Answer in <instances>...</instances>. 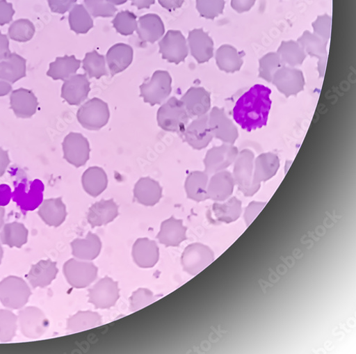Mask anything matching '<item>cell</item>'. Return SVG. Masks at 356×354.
I'll use <instances>...</instances> for the list:
<instances>
[{
	"mask_svg": "<svg viewBox=\"0 0 356 354\" xmlns=\"http://www.w3.org/2000/svg\"><path fill=\"white\" fill-rule=\"evenodd\" d=\"M270 88L256 84L237 100L233 108L234 122L251 132L265 127L272 107Z\"/></svg>",
	"mask_w": 356,
	"mask_h": 354,
	"instance_id": "6da1fadb",
	"label": "cell"
},
{
	"mask_svg": "<svg viewBox=\"0 0 356 354\" xmlns=\"http://www.w3.org/2000/svg\"><path fill=\"white\" fill-rule=\"evenodd\" d=\"M190 117L181 100L170 98L157 113L159 126L168 132L181 134L186 129Z\"/></svg>",
	"mask_w": 356,
	"mask_h": 354,
	"instance_id": "7a4b0ae2",
	"label": "cell"
},
{
	"mask_svg": "<svg viewBox=\"0 0 356 354\" xmlns=\"http://www.w3.org/2000/svg\"><path fill=\"white\" fill-rule=\"evenodd\" d=\"M32 291L22 278L10 276L0 282V302L10 309L23 308L31 298Z\"/></svg>",
	"mask_w": 356,
	"mask_h": 354,
	"instance_id": "3957f363",
	"label": "cell"
},
{
	"mask_svg": "<svg viewBox=\"0 0 356 354\" xmlns=\"http://www.w3.org/2000/svg\"><path fill=\"white\" fill-rule=\"evenodd\" d=\"M254 154L250 150L240 152L234 164L232 176L235 185L245 195L252 196L260 188L253 183Z\"/></svg>",
	"mask_w": 356,
	"mask_h": 354,
	"instance_id": "277c9868",
	"label": "cell"
},
{
	"mask_svg": "<svg viewBox=\"0 0 356 354\" xmlns=\"http://www.w3.org/2000/svg\"><path fill=\"white\" fill-rule=\"evenodd\" d=\"M44 186L40 180L29 182L24 179L15 185L12 198L25 214L40 207L44 200Z\"/></svg>",
	"mask_w": 356,
	"mask_h": 354,
	"instance_id": "5b68a950",
	"label": "cell"
},
{
	"mask_svg": "<svg viewBox=\"0 0 356 354\" xmlns=\"http://www.w3.org/2000/svg\"><path fill=\"white\" fill-rule=\"evenodd\" d=\"M77 120L86 129L97 131L105 127L109 120L108 104L98 98L83 104L77 111Z\"/></svg>",
	"mask_w": 356,
	"mask_h": 354,
	"instance_id": "8992f818",
	"label": "cell"
},
{
	"mask_svg": "<svg viewBox=\"0 0 356 354\" xmlns=\"http://www.w3.org/2000/svg\"><path fill=\"white\" fill-rule=\"evenodd\" d=\"M172 78L165 71H156L152 79L140 86V97L152 106L162 104L172 92Z\"/></svg>",
	"mask_w": 356,
	"mask_h": 354,
	"instance_id": "52a82bcc",
	"label": "cell"
},
{
	"mask_svg": "<svg viewBox=\"0 0 356 354\" xmlns=\"http://www.w3.org/2000/svg\"><path fill=\"white\" fill-rule=\"evenodd\" d=\"M18 326L26 338L36 339L42 337L49 328V321L44 313L36 307H27L18 314Z\"/></svg>",
	"mask_w": 356,
	"mask_h": 354,
	"instance_id": "ba28073f",
	"label": "cell"
},
{
	"mask_svg": "<svg viewBox=\"0 0 356 354\" xmlns=\"http://www.w3.org/2000/svg\"><path fill=\"white\" fill-rule=\"evenodd\" d=\"M63 271L69 284L78 289L90 285L98 274V268L94 264L76 259L68 260L64 265Z\"/></svg>",
	"mask_w": 356,
	"mask_h": 354,
	"instance_id": "9c48e42d",
	"label": "cell"
},
{
	"mask_svg": "<svg viewBox=\"0 0 356 354\" xmlns=\"http://www.w3.org/2000/svg\"><path fill=\"white\" fill-rule=\"evenodd\" d=\"M239 153L234 144L223 143L212 147L207 152L204 159V172L213 175L225 170L234 163Z\"/></svg>",
	"mask_w": 356,
	"mask_h": 354,
	"instance_id": "30bf717a",
	"label": "cell"
},
{
	"mask_svg": "<svg viewBox=\"0 0 356 354\" xmlns=\"http://www.w3.org/2000/svg\"><path fill=\"white\" fill-rule=\"evenodd\" d=\"M272 82L286 98L298 95L304 90L305 86L303 72L288 66L281 67L275 74Z\"/></svg>",
	"mask_w": 356,
	"mask_h": 354,
	"instance_id": "8fae6325",
	"label": "cell"
},
{
	"mask_svg": "<svg viewBox=\"0 0 356 354\" xmlns=\"http://www.w3.org/2000/svg\"><path fill=\"white\" fill-rule=\"evenodd\" d=\"M180 136L193 149H205L214 138L209 126V115L196 118Z\"/></svg>",
	"mask_w": 356,
	"mask_h": 354,
	"instance_id": "7c38bea8",
	"label": "cell"
},
{
	"mask_svg": "<svg viewBox=\"0 0 356 354\" xmlns=\"http://www.w3.org/2000/svg\"><path fill=\"white\" fill-rule=\"evenodd\" d=\"M120 289L118 282L108 277L99 280L88 290L89 303L98 309H109L120 299Z\"/></svg>",
	"mask_w": 356,
	"mask_h": 354,
	"instance_id": "4fadbf2b",
	"label": "cell"
},
{
	"mask_svg": "<svg viewBox=\"0 0 356 354\" xmlns=\"http://www.w3.org/2000/svg\"><path fill=\"white\" fill-rule=\"evenodd\" d=\"M63 146L64 159L75 167H82L88 161L90 145L82 134L70 133L65 138Z\"/></svg>",
	"mask_w": 356,
	"mask_h": 354,
	"instance_id": "5bb4252c",
	"label": "cell"
},
{
	"mask_svg": "<svg viewBox=\"0 0 356 354\" xmlns=\"http://www.w3.org/2000/svg\"><path fill=\"white\" fill-rule=\"evenodd\" d=\"M163 60L176 65L184 62L188 55V47L181 32L170 31L159 42Z\"/></svg>",
	"mask_w": 356,
	"mask_h": 354,
	"instance_id": "9a60e30c",
	"label": "cell"
},
{
	"mask_svg": "<svg viewBox=\"0 0 356 354\" xmlns=\"http://www.w3.org/2000/svg\"><path fill=\"white\" fill-rule=\"evenodd\" d=\"M209 126L213 137L224 143L234 144L239 137L238 129L223 108H213L209 114Z\"/></svg>",
	"mask_w": 356,
	"mask_h": 354,
	"instance_id": "2e32d148",
	"label": "cell"
},
{
	"mask_svg": "<svg viewBox=\"0 0 356 354\" xmlns=\"http://www.w3.org/2000/svg\"><path fill=\"white\" fill-rule=\"evenodd\" d=\"M181 101L190 119L207 114L211 108V94L202 87H191Z\"/></svg>",
	"mask_w": 356,
	"mask_h": 354,
	"instance_id": "e0dca14e",
	"label": "cell"
},
{
	"mask_svg": "<svg viewBox=\"0 0 356 354\" xmlns=\"http://www.w3.org/2000/svg\"><path fill=\"white\" fill-rule=\"evenodd\" d=\"M90 82L86 74H76L67 79L62 88V97L70 105L82 104L90 92Z\"/></svg>",
	"mask_w": 356,
	"mask_h": 354,
	"instance_id": "ac0fdd59",
	"label": "cell"
},
{
	"mask_svg": "<svg viewBox=\"0 0 356 354\" xmlns=\"http://www.w3.org/2000/svg\"><path fill=\"white\" fill-rule=\"evenodd\" d=\"M188 43L191 54L199 64L207 63L213 58V41L202 29H196L190 32Z\"/></svg>",
	"mask_w": 356,
	"mask_h": 354,
	"instance_id": "d6986e66",
	"label": "cell"
},
{
	"mask_svg": "<svg viewBox=\"0 0 356 354\" xmlns=\"http://www.w3.org/2000/svg\"><path fill=\"white\" fill-rule=\"evenodd\" d=\"M298 42L307 54L318 58V72L320 77H323L327 63L328 54L326 47L328 43L309 31H305Z\"/></svg>",
	"mask_w": 356,
	"mask_h": 354,
	"instance_id": "ffe728a7",
	"label": "cell"
},
{
	"mask_svg": "<svg viewBox=\"0 0 356 354\" xmlns=\"http://www.w3.org/2000/svg\"><path fill=\"white\" fill-rule=\"evenodd\" d=\"M280 167V160L277 155L271 152L259 155L254 161V184L261 186L262 183L272 179Z\"/></svg>",
	"mask_w": 356,
	"mask_h": 354,
	"instance_id": "44dd1931",
	"label": "cell"
},
{
	"mask_svg": "<svg viewBox=\"0 0 356 354\" xmlns=\"http://www.w3.org/2000/svg\"><path fill=\"white\" fill-rule=\"evenodd\" d=\"M211 255L209 249L200 244H193L186 248L181 262L185 271L195 275L211 261Z\"/></svg>",
	"mask_w": 356,
	"mask_h": 354,
	"instance_id": "7402d4cb",
	"label": "cell"
},
{
	"mask_svg": "<svg viewBox=\"0 0 356 354\" xmlns=\"http://www.w3.org/2000/svg\"><path fill=\"white\" fill-rule=\"evenodd\" d=\"M186 232L182 220L171 217L162 223L157 239L166 247H178L187 239Z\"/></svg>",
	"mask_w": 356,
	"mask_h": 354,
	"instance_id": "603a6c76",
	"label": "cell"
},
{
	"mask_svg": "<svg viewBox=\"0 0 356 354\" xmlns=\"http://www.w3.org/2000/svg\"><path fill=\"white\" fill-rule=\"evenodd\" d=\"M132 255L141 268H152L159 259V248L155 241L140 239L134 245Z\"/></svg>",
	"mask_w": 356,
	"mask_h": 354,
	"instance_id": "cb8c5ba5",
	"label": "cell"
},
{
	"mask_svg": "<svg viewBox=\"0 0 356 354\" xmlns=\"http://www.w3.org/2000/svg\"><path fill=\"white\" fill-rule=\"evenodd\" d=\"M58 271L55 262L41 260L33 265L26 277L34 289L45 288L56 279Z\"/></svg>",
	"mask_w": 356,
	"mask_h": 354,
	"instance_id": "d4e9b609",
	"label": "cell"
},
{
	"mask_svg": "<svg viewBox=\"0 0 356 354\" xmlns=\"http://www.w3.org/2000/svg\"><path fill=\"white\" fill-rule=\"evenodd\" d=\"M136 32L143 42L154 43L164 35L165 26L159 15L148 14L139 18Z\"/></svg>",
	"mask_w": 356,
	"mask_h": 354,
	"instance_id": "484cf974",
	"label": "cell"
},
{
	"mask_svg": "<svg viewBox=\"0 0 356 354\" xmlns=\"http://www.w3.org/2000/svg\"><path fill=\"white\" fill-rule=\"evenodd\" d=\"M118 216V206L113 199L102 200L89 209L87 220L92 227L106 225Z\"/></svg>",
	"mask_w": 356,
	"mask_h": 354,
	"instance_id": "4316f807",
	"label": "cell"
},
{
	"mask_svg": "<svg viewBox=\"0 0 356 354\" xmlns=\"http://www.w3.org/2000/svg\"><path fill=\"white\" fill-rule=\"evenodd\" d=\"M235 186L232 172L222 170L213 174L207 186L209 198L216 201H223L232 193Z\"/></svg>",
	"mask_w": 356,
	"mask_h": 354,
	"instance_id": "83f0119b",
	"label": "cell"
},
{
	"mask_svg": "<svg viewBox=\"0 0 356 354\" xmlns=\"http://www.w3.org/2000/svg\"><path fill=\"white\" fill-rule=\"evenodd\" d=\"M11 108L19 118H31L37 111L39 104L35 94L25 88H19L10 96Z\"/></svg>",
	"mask_w": 356,
	"mask_h": 354,
	"instance_id": "f1b7e54d",
	"label": "cell"
},
{
	"mask_svg": "<svg viewBox=\"0 0 356 354\" xmlns=\"http://www.w3.org/2000/svg\"><path fill=\"white\" fill-rule=\"evenodd\" d=\"M134 51L125 44H117L110 48L106 54L108 66L111 75L121 73L132 63Z\"/></svg>",
	"mask_w": 356,
	"mask_h": 354,
	"instance_id": "f546056e",
	"label": "cell"
},
{
	"mask_svg": "<svg viewBox=\"0 0 356 354\" xmlns=\"http://www.w3.org/2000/svg\"><path fill=\"white\" fill-rule=\"evenodd\" d=\"M38 214L47 225L56 227L60 226L67 216L66 205L62 198L43 200Z\"/></svg>",
	"mask_w": 356,
	"mask_h": 354,
	"instance_id": "4dcf8cb0",
	"label": "cell"
},
{
	"mask_svg": "<svg viewBox=\"0 0 356 354\" xmlns=\"http://www.w3.org/2000/svg\"><path fill=\"white\" fill-rule=\"evenodd\" d=\"M163 188L159 183L145 177L141 178L134 190V199L145 206H154L162 198Z\"/></svg>",
	"mask_w": 356,
	"mask_h": 354,
	"instance_id": "1f68e13d",
	"label": "cell"
},
{
	"mask_svg": "<svg viewBox=\"0 0 356 354\" xmlns=\"http://www.w3.org/2000/svg\"><path fill=\"white\" fill-rule=\"evenodd\" d=\"M72 255L78 259L91 261L100 254L102 241L97 234L88 232L84 239H76L71 244Z\"/></svg>",
	"mask_w": 356,
	"mask_h": 354,
	"instance_id": "d6a6232c",
	"label": "cell"
},
{
	"mask_svg": "<svg viewBox=\"0 0 356 354\" xmlns=\"http://www.w3.org/2000/svg\"><path fill=\"white\" fill-rule=\"evenodd\" d=\"M244 56V53L239 52L234 47L225 45L217 50L216 63L221 71L234 73L241 70L243 65Z\"/></svg>",
	"mask_w": 356,
	"mask_h": 354,
	"instance_id": "836d02e7",
	"label": "cell"
},
{
	"mask_svg": "<svg viewBox=\"0 0 356 354\" xmlns=\"http://www.w3.org/2000/svg\"><path fill=\"white\" fill-rule=\"evenodd\" d=\"M82 186L88 195L98 197L108 186V177L105 170L97 166L88 168L82 175Z\"/></svg>",
	"mask_w": 356,
	"mask_h": 354,
	"instance_id": "e575fe53",
	"label": "cell"
},
{
	"mask_svg": "<svg viewBox=\"0 0 356 354\" xmlns=\"http://www.w3.org/2000/svg\"><path fill=\"white\" fill-rule=\"evenodd\" d=\"M209 175L202 171H193L187 177L185 188L188 198L197 202L209 199L207 186Z\"/></svg>",
	"mask_w": 356,
	"mask_h": 354,
	"instance_id": "d590c367",
	"label": "cell"
},
{
	"mask_svg": "<svg viewBox=\"0 0 356 354\" xmlns=\"http://www.w3.org/2000/svg\"><path fill=\"white\" fill-rule=\"evenodd\" d=\"M26 76V61L13 53L0 63V79L14 83Z\"/></svg>",
	"mask_w": 356,
	"mask_h": 354,
	"instance_id": "8d00e7d4",
	"label": "cell"
},
{
	"mask_svg": "<svg viewBox=\"0 0 356 354\" xmlns=\"http://www.w3.org/2000/svg\"><path fill=\"white\" fill-rule=\"evenodd\" d=\"M81 65V61L74 56L58 57L54 63L49 65L47 76L54 80L66 81L74 75Z\"/></svg>",
	"mask_w": 356,
	"mask_h": 354,
	"instance_id": "74e56055",
	"label": "cell"
},
{
	"mask_svg": "<svg viewBox=\"0 0 356 354\" xmlns=\"http://www.w3.org/2000/svg\"><path fill=\"white\" fill-rule=\"evenodd\" d=\"M29 231L20 223L4 225L0 232V242L10 248H20L28 241Z\"/></svg>",
	"mask_w": 356,
	"mask_h": 354,
	"instance_id": "f35d334b",
	"label": "cell"
},
{
	"mask_svg": "<svg viewBox=\"0 0 356 354\" xmlns=\"http://www.w3.org/2000/svg\"><path fill=\"white\" fill-rule=\"evenodd\" d=\"M102 316L91 311L79 312L67 320V330L81 332L98 328L102 325Z\"/></svg>",
	"mask_w": 356,
	"mask_h": 354,
	"instance_id": "ab89813d",
	"label": "cell"
},
{
	"mask_svg": "<svg viewBox=\"0 0 356 354\" xmlns=\"http://www.w3.org/2000/svg\"><path fill=\"white\" fill-rule=\"evenodd\" d=\"M284 66L295 67L303 64L307 54L298 42L283 41L277 52Z\"/></svg>",
	"mask_w": 356,
	"mask_h": 354,
	"instance_id": "60d3db41",
	"label": "cell"
},
{
	"mask_svg": "<svg viewBox=\"0 0 356 354\" xmlns=\"http://www.w3.org/2000/svg\"><path fill=\"white\" fill-rule=\"evenodd\" d=\"M69 22L72 31L76 34H86L94 26L91 15L83 5H76L72 8Z\"/></svg>",
	"mask_w": 356,
	"mask_h": 354,
	"instance_id": "b9f144b4",
	"label": "cell"
},
{
	"mask_svg": "<svg viewBox=\"0 0 356 354\" xmlns=\"http://www.w3.org/2000/svg\"><path fill=\"white\" fill-rule=\"evenodd\" d=\"M83 69L89 78L100 79L108 75L105 57L97 51L88 52L83 61Z\"/></svg>",
	"mask_w": 356,
	"mask_h": 354,
	"instance_id": "7bdbcfd3",
	"label": "cell"
},
{
	"mask_svg": "<svg viewBox=\"0 0 356 354\" xmlns=\"http://www.w3.org/2000/svg\"><path fill=\"white\" fill-rule=\"evenodd\" d=\"M18 328V318L10 310H0V341H11Z\"/></svg>",
	"mask_w": 356,
	"mask_h": 354,
	"instance_id": "ee69618b",
	"label": "cell"
},
{
	"mask_svg": "<svg viewBox=\"0 0 356 354\" xmlns=\"http://www.w3.org/2000/svg\"><path fill=\"white\" fill-rule=\"evenodd\" d=\"M282 66L277 52L266 54L259 60V77L270 83L276 72Z\"/></svg>",
	"mask_w": 356,
	"mask_h": 354,
	"instance_id": "f6af8a7d",
	"label": "cell"
},
{
	"mask_svg": "<svg viewBox=\"0 0 356 354\" xmlns=\"http://www.w3.org/2000/svg\"><path fill=\"white\" fill-rule=\"evenodd\" d=\"M35 33V28L33 22L24 19L15 22L9 29L10 38L19 42H26L32 40Z\"/></svg>",
	"mask_w": 356,
	"mask_h": 354,
	"instance_id": "bcb514c9",
	"label": "cell"
},
{
	"mask_svg": "<svg viewBox=\"0 0 356 354\" xmlns=\"http://www.w3.org/2000/svg\"><path fill=\"white\" fill-rule=\"evenodd\" d=\"M136 18L134 13L123 11L117 14L112 23L118 33L124 36H129L136 31L138 26Z\"/></svg>",
	"mask_w": 356,
	"mask_h": 354,
	"instance_id": "7dc6e473",
	"label": "cell"
},
{
	"mask_svg": "<svg viewBox=\"0 0 356 354\" xmlns=\"http://www.w3.org/2000/svg\"><path fill=\"white\" fill-rule=\"evenodd\" d=\"M197 10L206 19H214L222 14L225 0H196Z\"/></svg>",
	"mask_w": 356,
	"mask_h": 354,
	"instance_id": "c3c4849f",
	"label": "cell"
},
{
	"mask_svg": "<svg viewBox=\"0 0 356 354\" xmlns=\"http://www.w3.org/2000/svg\"><path fill=\"white\" fill-rule=\"evenodd\" d=\"M85 8L95 17H113L117 12L114 5L106 0H84Z\"/></svg>",
	"mask_w": 356,
	"mask_h": 354,
	"instance_id": "681fc988",
	"label": "cell"
},
{
	"mask_svg": "<svg viewBox=\"0 0 356 354\" xmlns=\"http://www.w3.org/2000/svg\"><path fill=\"white\" fill-rule=\"evenodd\" d=\"M155 302L154 293L147 289H138L130 298V309L136 312Z\"/></svg>",
	"mask_w": 356,
	"mask_h": 354,
	"instance_id": "f907efd6",
	"label": "cell"
},
{
	"mask_svg": "<svg viewBox=\"0 0 356 354\" xmlns=\"http://www.w3.org/2000/svg\"><path fill=\"white\" fill-rule=\"evenodd\" d=\"M314 34L321 38L325 42L328 43L332 32V17L328 15L318 16L313 22Z\"/></svg>",
	"mask_w": 356,
	"mask_h": 354,
	"instance_id": "816d5d0a",
	"label": "cell"
},
{
	"mask_svg": "<svg viewBox=\"0 0 356 354\" xmlns=\"http://www.w3.org/2000/svg\"><path fill=\"white\" fill-rule=\"evenodd\" d=\"M77 0H49V6L54 13L65 14L69 11Z\"/></svg>",
	"mask_w": 356,
	"mask_h": 354,
	"instance_id": "f5cc1de1",
	"label": "cell"
},
{
	"mask_svg": "<svg viewBox=\"0 0 356 354\" xmlns=\"http://www.w3.org/2000/svg\"><path fill=\"white\" fill-rule=\"evenodd\" d=\"M14 14L13 5L8 3L6 0H0V25L10 23Z\"/></svg>",
	"mask_w": 356,
	"mask_h": 354,
	"instance_id": "db71d44e",
	"label": "cell"
},
{
	"mask_svg": "<svg viewBox=\"0 0 356 354\" xmlns=\"http://www.w3.org/2000/svg\"><path fill=\"white\" fill-rule=\"evenodd\" d=\"M256 0H231V6L238 13L250 11L255 4Z\"/></svg>",
	"mask_w": 356,
	"mask_h": 354,
	"instance_id": "11a10c76",
	"label": "cell"
},
{
	"mask_svg": "<svg viewBox=\"0 0 356 354\" xmlns=\"http://www.w3.org/2000/svg\"><path fill=\"white\" fill-rule=\"evenodd\" d=\"M12 191L9 186L3 184L0 186V206L5 207L12 199Z\"/></svg>",
	"mask_w": 356,
	"mask_h": 354,
	"instance_id": "9f6ffc18",
	"label": "cell"
},
{
	"mask_svg": "<svg viewBox=\"0 0 356 354\" xmlns=\"http://www.w3.org/2000/svg\"><path fill=\"white\" fill-rule=\"evenodd\" d=\"M10 54L8 38L6 35L0 33V61H4Z\"/></svg>",
	"mask_w": 356,
	"mask_h": 354,
	"instance_id": "6f0895ef",
	"label": "cell"
},
{
	"mask_svg": "<svg viewBox=\"0 0 356 354\" xmlns=\"http://www.w3.org/2000/svg\"><path fill=\"white\" fill-rule=\"evenodd\" d=\"M184 0H159V4L165 9L172 11L180 8Z\"/></svg>",
	"mask_w": 356,
	"mask_h": 354,
	"instance_id": "680465c9",
	"label": "cell"
},
{
	"mask_svg": "<svg viewBox=\"0 0 356 354\" xmlns=\"http://www.w3.org/2000/svg\"><path fill=\"white\" fill-rule=\"evenodd\" d=\"M10 163L8 152L0 147V177L5 174Z\"/></svg>",
	"mask_w": 356,
	"mask_h": 354,
	"instance_id": "91938a15",
	"label": "cell"
},
{
	"mask_svg": "<svg viewBox=\"0 0 356 354\" xmlns=\"http://www.w3.org/2000/svg\"><path fill=\"white\" fill-rule=\"evenodd\" d=\"M156 0H131V5L138 10L147 9L155 4Z\"/></svg>",
	"mask_w": 356,
	"mask_h": 354,
	"instance_id": "94428289",
	"label": "cell"
},
{
	"mask_svg": "<svg viewBox=\"0 0 356 354\" xmlns=\"http://www.w3.org/2000/svg\"><path fill=\"white\" fill-rule=\"evenodd\" d=\"M12 91L11 83L0 79V97L8 95Z\"/></svg>",
	"mask_w": 356,
	"mask_h": 354,
	"instance_id": "6125c7cd",
	"label": "cell"
},
{
	"mask_svg": "<svg viewBox=\"0 0 356 354\" xmlns=\"http://www.w3.org/2000/svg\"><path fill=\"white\" fill-rule=\"evenodd\" d=\"M5 215H6V210H5L4 207H1V206H0V229H2V227L4 225Z\"/></svg>",
	"mask_w": 356,
	"mask_h": 354,
	"instance_id": "be15d7a7",
	"label": "cell"
},
{
	"mask_svg": "<svg viewBox=\"0 0 356 354\" xmlns=\"http://www.w3.org/2000/svg\"><path fill=\"white\" fill-rule=\"evenodd\" d=\"M106 1L114 6H120L127 3L128 0H106Z\"/></svg>",
	"mask_w": 356,
	"mask_h": 354,
	"instance_id": "e7e4bbea",
	"label": "cell"
},
{
	"mask_svg": "<svg viewBox=\"0 0 356 354\" xmlns=\"http://www.w3.org/2000/svg\"><path fill=\"white\" fill-rule=\"evenodd\" d=\"M3 254H4L3 249L2 248L1 244H0V264H1V263H2V260L3 258Z\"/></svg>",
	"mask_w": 356,
	"mask_h": 354,
	"instance_id": "03108f58",
	"label": "cell"
}]
</instances>
